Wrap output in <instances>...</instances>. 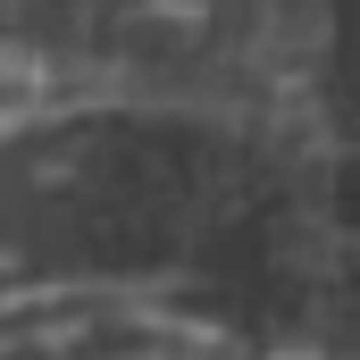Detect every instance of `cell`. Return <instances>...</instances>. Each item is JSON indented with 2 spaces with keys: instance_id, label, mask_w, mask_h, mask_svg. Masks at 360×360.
I'll list each match as a JSON object with an SVG mask.
<instances>
[{
  "instance_id": "cell-1",
  "label": "cell",
  "mask_w": 360,
  "mask_h": 360,
  "mask_svg": "<svg viewBox=\"0 0 360 360\" xmlns=\"http://www.w3.org/2000/svg\"><path fill=\"white\" fill-rule=\"evenodd\" d=\"M17 84H34V68H25V51H0V92H17Z\"/></svg>"
}]
</instances>
